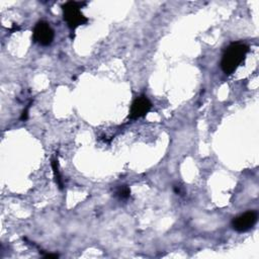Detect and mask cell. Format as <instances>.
Segmentation results:
<instances>
[{
	"mask_svg": "<svg viewBox=\"0 0 259 259\" xmlns=\"http://www.w3.org/2000/svg\"><path fill=\"white\" fill-rule=\"evenodd\" d=\"M59 255L57 254H46L45 255V258H58Z\"/></svg>",
	"mask_w": 259,
	"mask_h": 259,
	"instance_id": "obj_9",
	"label": "cell"
},
{
	"mask_svg": "<svg viewBox=\"0 0 259 259\" xmlns=\"http://www.w3.org/2000/svg\"><path fill=\"white\" fill-rule=\"evenodd\" d=\"M249 47L243 42H232L226 50L221 61V68L227 75L234 73L245 60Z\"/></svg>",
	"mask_w": 259,
	"mask_h": 259,
	"instance_id": "obj_1",
	"label": "cell"
},
{
	"mask_svg": "<svg viewBox=\"0 0 259 259\" xmlns=\"http://www.w3.org/2000/svg\"><path fill=\"white\" fill-rule=\"evenodd\" d=\"M115 195L119 198V199H126L130 197L131 195V189L128 186L126 185H122L119 186L116 191H115Z\"/></svg>",
	"mask_w": 259,
	"mask_h": 259,
	"instance_id": "obj_7",
	"label": "cell"
},
{
	"mask_svg": "<svg viewBox=\"0 0 259 259\" xmlns=\"http://www.w3.org/2000/svg\"><path fill=\"white\" fill-rule=\"evenodd\" d=\"M51 165H52V169H53V173H54L56 183L58 184L60 189H62L63 188V181H62L61 174H60V171H59V161H58V158L56 156L52 158Z\"/></svg>",
	"mask_w": 259,
	"mask_h": 259,
	"instance_id": "obj_6",
	"label": "cell"
},
{
	"mask_svg": "<svg viewBox=\"0 0 259 259\" xmlns=\"http://www.w3.org/2000/svg\"><path fill=\"white\" fill-rule=\"evenodd\" d=\"M86 2H77V1H67L62 5L63 17L67 22L70 29H75L78 26L85 24L88 19L81 12V7L85 5Z\"/></svg>",
	"mask_w": 259,
	"mask_h": 259,
	"instance_id": "obj_2",
	"label": "cell"
},
{
	"mask_svg": "<svg viewBox=\"0 0 259 259\" xmlns=\"http://www.w3.org/2000/svg\"><path fill=\"white\" fill-rule=\"evenodd\" d=\"M151 107H152V103L149 100V98L145 95H141L137 97L132 103L128 117L131 119L141 118L151 110Z\"/></svg>",
	"mask_w": 259,
	"mask_h": 259,
	"instance_id": "obj_5",
	"label": "cell"
},
{
	"mask_svg": "<svg viewBox=\"0 0 259 259\" xmlns=\"http://www.w3.org/2000/svg\"><path fill=\"white\" fill-rule=\"evenodd\" d=\"M27 115H28V107H26V108L22 111L21 116H20V119H21V120H25V119L27 118Z\"/></svg>",
	"mask_w": 259,
	"mask_h": 259,
	"instance_id": "obj_8",
	"label": "cell"
},
{
	"mask_svg": "<svg viewBox=\"0 0 259 259\" xmlns=\"http://www.w3.org/2000/svg\"><path fill=\"white\" fill-rule=\"evenodd\" d=\"M258 219V213L255 210H248L236 218L232 221V227L237 232H246L253 228Z\"/></svg>",
	"mask_w": 259,
	"mask_h": 259,
	"instance_id": "obj_4",
	"label": "cell"
},
{
	"mask_svg": "<svg viewBox=\"0 0 259 259\" xmlns=\"http://www.w3.org/2000/svg\"><path fill=\"white\" fill-rule=\"evenodd\" d=\"M33 40L40 46H49L53 42L55 32L51 25L46 21H38L32 31Z\"/></svg>",
	"mask_w": 259,
	"mask_h": 259,
	"instance_id": "obj_3",
	"label": "cell"
}]
</instances>
